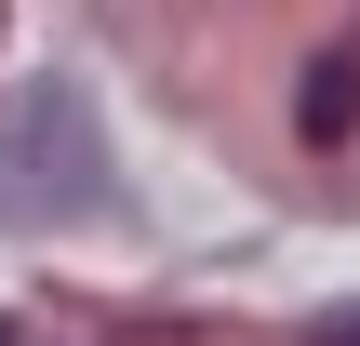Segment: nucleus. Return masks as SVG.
I'll use <instances>...</instances> for the list:
<instances>
[{"label":"nucleus","instance_id":"obj_1","mask_svg":"<svg viewBox=\"0 0 360 346\" xmlns=\"http://www.w3.org/2000/svg\"><path fill=\"white\" fill-rule=\"evenodd\" d=\"M294 120H307V147H347V120H360V27L321 53V80H307V107H294Z\"/></svg>","mask_w":360,"mask_h":346},{"label":"nucleus","instance_id":"obj_3","mask_svg":"<svg viewBox=\"0 0 360 346\" xmlns=\"http://www.w3.org/2000/svg\"><path fill=\"white\" fill-rule=\"evenodd\" d=\"M334 346H360V307H347V320H334Z\"/></svg>","mask_w":360,"mask_h":346},{"label":"nucleus","instance_id":"obj_2","mask_svg":"<svg viewBox=\"0 0 360 346\" xmlns=\"http://www.w3.org/2000/svg\"><path fill=\"white\" fill-rule=\"evenodd\" d=\"M0 346H40V333H27V320H0Z\"/></svg>","mask_w":360,"mask_h":346}]
</instances>
